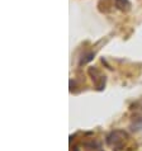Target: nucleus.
<instances>
[{"label": "nucleus", "mask_w": 142, "mask_h": 151, "mask_svg": "<svg viewBox=\"0 0 142 151\" xmlns=\"http://www.w3.org/2000/svg\"><path fill=\"white\" fill-rule=\"evenodd\" d=\"M115 1V6L118 8L119 10H128L129 6H131V4H129L128 0H114Z\"/></svg>", "instance_id": "1"}]
</instances>
